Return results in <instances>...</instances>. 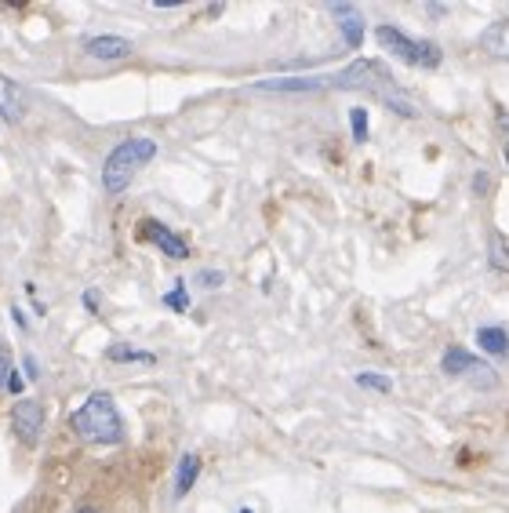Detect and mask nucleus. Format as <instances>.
<instances>
[{
	"mask_svg": "<svg viewBox=\"0 0 509 513\" xmlns=\"http://www.w3.org/2000/svg\"><path fill=\"white\" fill-rule=\"evenodd\" d=\"M473 190H477L480 197L488 193V171H477V179H473Z\"/></svg>",
	"mask_w": 509,
	"mask_h": 513,
	"instance_id": "412c9836",
	"label": "nucleus"
},
{
	"mask_svg": "<svg viewBox=\"0 0 509 513\" xmlns=\"http://www.w3.org/2000/svg\"><path fill=\"white\" fill-rule=\"evenodd\" d=\"M379 44L390 51V59L408 62V66H422V70H437L440 66V48L433 41H419V37H408L397 26H379L375 30Z\"/></svg>",
	"mask_w": 509,
	"mask_h": 513,
	"instance_id": "20e7f679",
	"label": "nucleus"
},
{
	"mask_svg": "<svg viewBox=\"0 0 509 513\" xmlns=\"http://www.w3.org/2000/svg\"><path fill=\"white\" fill-rule=\"evenodd\" d=\"M84 55L95 62H120L131 55V41L113 37V33H99V37H88V41H84Z\"/></svg>",
	"mask_w": 509,
	"mask_h": 513,
	"instance_id": "6e6552de",
	"label": "nucleus"
},
{
	"mask_svg": "<svg viewBox=\"0 0 509 513\" xmlns=\"http://www.w3.org/2000/svg\"><path fill=\"white\" fill-rule=\"evenodd\" d=\"M357 386H360V390H375V393H390L393 390L390 379H386V375H379V372H360Z\"/></svg>",
	"mask_w": 509,
	"mask_h": 513,
	"instance_id": "2eb2a0df",
	"label": "nucleus"
},
{
	"mask_svg": "<svg viewBox=\"0 0 509 513\" xmlns=\"http://www.w3.org/2000/svg\"><path fill=\"white\" fill-rule=\"evenodd\" d=\"M477 346L491 357H506L509 353V335L506 328H477Z\"/></svg>",
	"mask_w": 509,
	"mask_h": 513,
	"instance_id": "ddd939ff",
	"label": "nucleus"
},
{
	"mask_svg": "<svg viewBox=\"0 0 509 513\" xmlns=\"http://www.w3.org/2000/svg\"><path fill=\"white\" fill-rule=\"evenodd\" d=\"M502 157H506V168H509V142H506V153H502Z\"/></svg>",
	"mask_w": 509,
	"mask_h": 513,
	"instance_id": "a878e982",
	"label": "nucleus"
},
{
	"mask_svg": "<svg viewBox=\"0 0 509 513\" xmlns=\"http://www.w3.org/2000/svg\"><path fill=\"white\" fill-rule=\"evenodd\" d=\"M139 241L157 244V248L168 255V259H190V244L182 241V237L171 230V226H164V222H157V219H142L139 222Z\"/></svg>",
	"mask_w": 509,
	"mask_h": 513,
	"instance_id": "423d86ee",
	"label": "nucleus"
},
{
	"mask_svg": "<svg viewBox=\"0 0 509 513\" xmlns=\"http://www.w3.org/2000/svg\"><path fill=\"white\" fill-rule=\"evenodd\" d=\"M11 317H15V324H19V328H30V321H26V313H22L19 306H11Z\"/></svg>",
	"mask_w": 509,
	"mask_h": 513,
	"instance_id": "4be33fe9",
	"label": "nucleus"
},
{
	"mask_svg": "<svg viewBox=\"0 0 509 513\" xmlns=\"http://www.w3.org/2000/svg\"><path fill=\"white\" fill-rule=\"evenodd\" d=\"M22 386H26V383H22V375H15V372H11V379H8V390H11V393H22Z\"/></svg>",
	"mask_w": 509,
	"mask_h": 513,
	"instance_id": "5701e85b",
	"label": "nucleus"
},
{
	"mask_svg": "<svg viewBox=\"0 0 509 513\" xmlns=\"http://www.w3.org/2000/svg\"><path fill=\"white\" fill-rule=\"evenodd\" d=\"M164 306H168V310H175V313H186L190 310V295H186V284H175V288H171L168 295H164Z\"/></svg>",
	"mask_w": 509,
	"mask_h": 513,
	"instance_id": "f3484780",
	"label": "nucleus"
},
{
	"mask_svg": "<svg viewBox=\"0 0 509 513\" xmlns=\"http://www.w3.org/2000/svg\"><path fill=\"white\" fill-rule=\"evenodd\" d=\"M106 357H110V361H117V364H128V361L131 364H153V361H157L153 353H142V350H135V346H113Z\"/></svg>",
	"mask_w": 509,
	"mask_h": 513,
	"instance_id": "4468645a",
	"label": "nucleus"
},
{
	"mask_svg": "<svg viewBox=\"0 0 509 513\" xmlns=\"http://www.w3.org/2000/svg\"><path fill=\"white\" fill-rule=\"evenodd\" d=\"M328 84H331V88H342V91H379L382 102L397 99V81H393V73L386 70L379 59L350 62L342 73L328 77Z\"/></svg>",
	"mask_w": 509,
	"mask_h": 513,
	"instance_id": "7ed1b4c3",
	"label": "nucleus"
},
{
	"mask_svg": "<svg viewBox=\"0 0 509 513\" xmlns=\"http://www.w3.org/2000/svg\"><path fill=\"white\" fill-rule=\"evenodd\" d=\"M8 379H11V346L0 339V390H8Z\"/></svg>",
	"mask_w": 509,
	"mask_h": 513,
	"instance_id": "6ab92c4d",
	"label": "nucleus"
},
{
	"mask_svg": "<svg viewBox=\"0 0 509 513\" xmlns=\"http://www.w3.org/2000/svg\"><path fill=\"white\" fill-rule=\"evenodd\" d=\"M200 284H204V288H219L222 281H226V277H222L219 270H200V277H197Z\"/></svg>",
	"mask_w": 509,
	"mask_h": 513,
	"instance_id": "aec40b11",
	"label": "nucleus"
},
{
	"mask_svg": "<svg viewBox=\"0 0 509 513\" xmlns=\"http://www.w3.org/2000/svg\"><path fill=\"white\" fill-rule=\"evenodd\" d=\"M11 433L22 444H37L44 433V404L40 401H19L11 408Z\"/></svg>",
	"mask_w": 509,
	"mask_h": 513,
	"instance_id": "0eeeda50",
	"label": "nucleus"
},
{
	"mask_svg": "<svg viewBox=\"0 0 509 513\" xmlns=\"http://www.w3.org/2000/svg\"><path fill=\"white\" fill-rule=\"evenodd\" d=\"M440 372L448 375V379H459V375H480V383L484 386H495V379H499L488 364L480 361V357H473L470 350H462V346H451V350L440 357Z\"/></svg>",
	"mask_w": 509,
	"mask_h": 513,
	"instance_id": "39448f33",
	"label": "nucleus"
},
{
	"mask_svg": "<svg viewBox=\"0 0 509 513\" xmlns=\"http://www.w3.org/2000/svg\"><path fill=\"white\" fill-rule=\"evenodd\" d=\"M197 477H200V455L197 452H186L179 459V470H175V499L190 495V488L197 484Z\"/></svg>",
	"mask_w": 509,
	"mask_h": 513,
	"instance_id": "f8f14e48",
	"label": "nucleus"
},
{
	"mask_svg": "<svg viewBox=\"0 0 509 513\" xmlns=\"http://www.w3.org/2000/svg\"><path fill=\"white\" fill-rule=\"evenodd\" d=\"M350 128H353V139L364 142L368 139V110H350Z\"/></svg>",
	"mask_w": 509,
	"mask_h": 513,
	"instance_id": "a211bd4d",
	"label": "nucleus"
},
{
	"mask_svg": "<svg viewBox=\"0 0 509 513\" xmlns=\"http://www.w3.org/2000/svg\"><path fill=\"white\" fill-rule=\"evenodd\" d=\"M240 513H255V510H240Z\"/></svg>",
	"mask_w": 509,
	"mask_h": 513,
	"instance_id": "bb28decb",
	"label": "nucleus"
},
{
	"mask_svg": "<svg viewBox=\"0 0 509 513\" xmlns=\"http://www.w3.org/2000/svg\"><path fill=\"white\" fill-rule=\"evenodd\" d=\"M70 430L88 444H120L124 441V423H120L117 401L110 393H91L73 408Z\"/></svg>",
	"mask_w": 509,
	"mask_h": 513,
	"instance_id": "f257e3e1",
	"label": "nucleus"
},
{
	"mask_svg": "<svg viewBox=\"0 0 509 513\" xmlns=\"http://www.w3.org/2000/svg\"><path fill=\"white\" fill-rule=\"evenodd\" d=\"M84 306H88L91 313L99 310V302H95V292H84Z\"/></svg>",
	"mask_w": 509,
	"mask_h": 513,
	"instance_id": "b1692460",
	"label": "nucleus"
},
{
	"mask_svg": "<svg viewBox=\"0 0 509 513\" xmlns=\"http://www.w3.org/2000/svg\"><path fill=\"white\" fill-rule=\"evenodd\" d=\"M331 15L339 19L346 44H350V48H360V41H364V19H360V11L353 8V4H331Z\"/></svg>",
	"mask_w": 509,
	"mask_h": 513,
	"instance_id": "9d476101",
	"label": "nucleus"
},
{
	"mask_svg": "<svg viewBox=\"0 0 509 513\" xmlns=\"http://www.w3.org/2000/svg\"><path fill=\"white\" fill-rule=\"evenodd\" d=\"M30 110V102H26V91L19 84L11 81L8 73H0V117L8 124H19Z\"/></svg>",
	"mask_w": 509,
	"mask_h": 513,
	"instance_id": "1a4fd4ad",
	"label": "nucleus"
},
{
	"mask_svg": "<svg viewBox=\"0 0 509 513\" xmlns=\"http://www.w3.org/2000/svg\"><path fill=\"white\" fill-rule=\"evenodd\" d=\"M480 48L488 51L491 59L509 62V19L488 26V30H484V37H480Z\"/></svg>",
	"mask_w": 509,
	"mask_h": 513,
	"instance_id": "9b49d317",
	"label": "nucleus"
},
{
	"mask_svg": "<svg viewBox=\"0 0 509 513\" xmlns=\"http://www.w3.org/2000/svg\"><path fill=\"white\" fill-rule=\"evenodd\" d=\"M157 157V142L146 139V135H131V139H120L110 150V157L102 161V186L106 193H124L135 182L146 164Z\"/></svg>",
	"mask_w": 509,
	"mask_h": 513,
	"instance_id": "f03ea898",
	"label": "nucleus"
},
{
	"mask_svg": "<svg viewBox=\"0 0 509 513\" xmlns=\"http://www.w3.org/2000/svg\"><path fill=\"white\" fill-rule=\"evenodd\" d=\"M77 513H99V510H95V506H84V510H77Z\"/></svg>",
	"mask_w": 509,
	"mask_h": 513,
	"instance_id": "393cba45",
	"label": "nucleus"
},
{
	"mask_svg": "<svg viewBox=\"0 0 509 513\" xmlns=\"http://www.w3.org/2000/svg\"><path fill=\"white\" fill-rule=\"evenodd\" d=\"M491 266H495V270H502V273H509V248L506 244H502V237L499 233H491Z\"/></svg>",
	"mask_w": 509,
	"mask_h": 513,
	"instance_id": "dca6fc26",
	"label": "nucleus"
}]
</instances>
